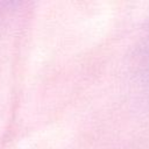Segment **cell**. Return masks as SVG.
I'll use <instances>...</instances> for the list:
<instances>
[{"label":"cell","mask_w":149,"mask_h":149,"mask_svg":"<svg viewBox=\"0 0 149 149\" xmlns=\"http://www.w3.org/2000/svg\"><path fill=\"white\" fill-rule=\"evenodd\" d=\"M140 76L144 85L149 88V26L140 45Z\"/></svg>","instance_id":"obj_1"}]
</instances>
